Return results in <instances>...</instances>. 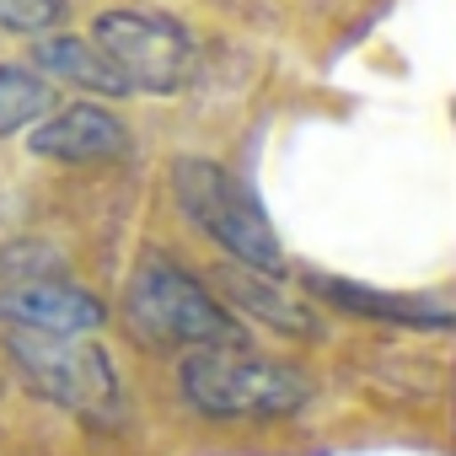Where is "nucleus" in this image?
<instances>
[{
  "label": "nucleus",
  "mask_w": 456,
  "mask_h": 456,
  "mask_svg": "<svg viewBox=\"0 0 456 456\" xmlns=\"http://www.w3.org/2000/svg\"><path fill=\"white\" fill-rule=\"evenodd\" d=\"M188 408L209 419H290L312 403V376L285 360L242 354L237 344L193 349L177 370Z\"/></svg>",
  "instance_id": "obj_1"
},
{
  "label": "nucleus",
  "mask_w": 456,
  "mask_h": 456,
  "mask_svg": "<svg viewBox=\"0 0 456 456\" xmlns=\"http://www.w3.org/2000/svg\"><path fill=\"white\" fill-rule=\"evenodd\" d=\"M172 193H177V209L188 215V225H199V232L232 264L274 274V280L285 274V248L274 237L264 204L220 161H209V156H177L172 161Z\"/></svg>",
  "instance_id": "obj_2"
},
{
  "label": "nucleus",
  "mask_w": 456,
  "mask_h": 456,
  "mask_svg": "<svg viewBox=\"0 0 456 456\" xmlns=\"http://www.w3.org/2000/svg\"><path fill=\"white\" fill-rule=\"evenodd\" d=\"M6 354L17 360V370L28 376V387L38 397H49L54 408L113 429L118 424V370L108 360L102 344H92L86 333H33V328H6Z\"/></svg>",
  "instance_id": "obj_3"
},
{
  "label": "nucleus",
  "mask_w": 456,
  "mask_h": 456,
  "mask_svg": "<svg viewBox=\"0 0 456 456\" xmlns=\"http://www.w3.org/2000/svg\"><path fill=\"white\" fill-rule=\"evenodd\" d=\"M124 317L145 344H188V349H215V344H242V328L193 274H183L172 258H145L129 280Z\"/></svg>",
  "instance_id": "obj_4"
},
{
  "label": "nucleus",
  "mask_w": 456,
  "mask_h": 456,
  "mask_svg": "<svg viewBox=\"0 0 456 456\" xmlns=\"http://www.w3.org/2000/svg\"><path fill=\"white\" fill-rule=\"evenodd\" d=\"M92 44L102 49V60L124 76L129 92H183L199 70V44L193 33L177 22V17H161V12H134V6H118V12H102L92 22Z\"/></svg>",
  "instance_id": "obj_5"
},
{
  "label": "nucleus",
  "mask_w": 456,
  "mask_h": 456,
  "mask_svg": "<svg viewBox=\"0 0 456 456\" xmlns=\"http://www.w3.org/2000/svg\"><path fill=\"white\" fill-rule=\"evenodd\" d=\"M44 258L38 242H22L12 253H0V322L12 328H33V333H92L102 328V301L86 296L81 285H70L54 264L33 269Z\"/></svg>",
  "instance_id": "obj_6"
},
{
  "label": "nucleus",
  "mask_w": 456,
  "mask_h": 456,
  "mask_svg": "<svg viewBox=\"0 0 456 456\" xmlns=\"http://www.w3.org/2000/svg\"><path fill=\"white\" fill-rule=\"evenodd\" d=\"M28 151L33 156H49V161H102V156H124L129 151V129L108 108L70 102V108L49 113L28 134Z\"/></svg>",
  "instance_id": "obj_7"
},
{
  "label": "nucleus",
  "mask_w": 456,
  "mask_h": 456,
  "mask_svg": "<svg viewBox=\"0 0 456 456\" xmlns=\"http://www.w3.org/2000/svg\"><path fill=\"white\" fill-rule=\"evenodd\" d=\"M306 290H312L317 301H328L333 312H349V317H365V322H397V328H429V333H445V328H451V306H445V301L365 290V285L322 280V274H306Z\"/></svg>",
  "instance_id": "obj_8"
},
{
  "label": "nucleus",
  "mask_w": 456,
  "mask_h": 456,
  "mask_svg": "<svg viewBox=\"0 0 456 456\" xmlns=\"http://www.w3.org/2000/svg\"><path fill=\"white\" fill-rule=\"evenodd\" d=\"M220 285H225V296H232L237 306H248L253 317H264L269 328H280V333H290V338H317V333H322L317 312L301 306L296 296H285V290L274 285V274H258V269L232 264V269L220 274Z\"/></svg>",
  "instance_id": "obj_9"
},
{
  "label": "nucleus",
  "mask_w": 456,
  "mask_h": 456,
  "mask_svg": "<svg viewBox=\"0 0 456 456\" xmlns=\"http://www.w3.org/2000/svg\"><path fill=\"white\" fill-rule=\"evenodd\" d=\"M33 60H38V70H49L54 81H70V86H81V92H97V97H129L124 76H118V70L102 60V49L86 44V38H44Z\"/></svg>",
  "instance_id": "obj_10"
},
{
  "label": "nucleus",
  "mask_w": 456,
  "mask_h": 456,
  "mask_svg": "<svg viewBox=\"0 0 456 456\" xmlns=\"http://www.w3.org/2000/svg\"><path fill=\"white\" fill-rule=\"evenodd\" d=\"M54 108V86L28 65H0V134H17Z\"/></svg>",
  "instance_id": "obj_11"
},
{
  "label": "nucleus",
  "mask_w": 456,
  "mask_h": 456,
  "mask_svg": "<svg viewBox=\"0 0 456 456\" xmlns=\"http://www.w3.org/2000/svg\"><path fill=\"white\" fill-rule=\"evenodd\" d=\"M60 17H65V0H0V28L22 38L49 33Z\"/></svg>",
  "instance_id": "obj_12"
}]
</instances>
